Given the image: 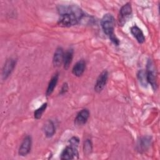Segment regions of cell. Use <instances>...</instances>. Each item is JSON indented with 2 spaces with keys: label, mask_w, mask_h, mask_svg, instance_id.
<instances>
[{
  "label": "cell",
  "mask_w": 160,
  "mask_h": 160,
  "mask_svg": "<svg viewBox=\"0 0 160 160\" xmlns=\"http://www.w3.org/2000/svg\"><path fill=\"white\" fill-rule=\"evenodd\" d=\"M108 78V72L107 71H102L96 79L94 85V91L96 92H101L104 88Z\"/></svg>",
  "instance_id": "obj_7"
},
{
  "label": "cell",
  "mask_w": 160,
  "mask_h": 160,
  "mask_svg": "<svg viewBox=\"0 0 160 160\" xmlns=\"http://www.w3.org/2000/svg\"><path fill=\"white\" fill-rule=\"evenodd\" d=\"M16 64V60L13 58H9L6 60L2 69V78L6 80L12 73Z\"/></svg>",
  "instance_id": "obj_6"
},
{
  "label": "cell",
  "mask_w": 160,
  "mask_h": 160,
  "mask_svg": "<svg viewBox=\"0 0 160 160\" xmlns=\"http://www.w3.org/2000/svg\"><path fill=\"white\" fill-rule=\"evenodd\" d=\"M83 150H84V154H86V155H89L91 153L92 150V142L90 139H86L84 142Z\"/></svg>",
  "instance_id": "obj_19"
},
{
  "label": "cell",
  "mask_w": 160,
  "mask_h": 160,
  "mask_svg": "<svg viewBox=\"0 0 160 160\" xmlns=\"http://www.w3.org/2000/svg\"><path fill=\"white\" fill-rule=\"evenodd\" d=\"M48 106V103L44 102L43 103L41 107H39L38 109H37L34 112V117L36 119H39L41 118L42 114L45 111L46 108Z\"/></svg>",
  "instance_id": "obj_17"
},
{
  "label": "cell",
  "mask_w": 160,
  "mask_h": 160,
  "mask_svg": "<svg viewBox=\"0 0 160 160\" xmlns=\"http://www.w3.org/2000/svg\"><path fill=\"white\" fill-rule=\"evenodd\" d=\"M101 24L104 32L116 46H118L119 44V41L116 36L114 32L115 19L113 16L111 14H104L101 19Z\"/></svg>",
  "instance_id": "obj_2"
},
{
  "label": "cell",
  "mask_w": 160,
  "mask_h": 160,
  "mask_svg": "<svg viewBox=\"0 0 160 160\" xmlns=\"http://www.w3.org/2000/svg\"><path fill=\"white\" fill-rule=\"evenodd\" d=\"M146 72L148 83L150 84L154 91H156L157 89L156 70L153 62L151 59L148 60L147 63V70Z\"/></svg>",
  "instance_id": "obj_4"
},
{
  "label": "cell",
  "mask_w": 160,
  "mask_h": 160,
  "mask_svg": "<svg viewBox=\"0 0 160 160\" xmlns=\"http://www.w3.org/2000/svg\"><path fill=\"white\" fill-rule=\"evenodd\" d=\"M68 90V85L66 82H64L61 88V92H60V94H63L64 93H66Z\"/></svg>",
  "instance_id": "obj_20"
},
{
  "label": "cell",
  "mask_w": 160,
  "mask_h": 160,
  "mask_svg": "<svg viewBox=\"0 0 160 160\" xmlns=\"http://www.w3.org/2000/svg\"><path fill=\"white\" fill-rule=\"evenodd\" d=\"M79 144L78 138L72 137L68 141V145L62 151L61 154V159H78L79 153L78 147Z\"/></svg>",
  "instance_id": "obj_3"
},
{
  "label": "cell",
  "mask_w": 160,
  "mask_h": 160,
  "mask_svg": "<svg viewBox=\"0 0 160 160\" xmlns=\"http://www.w3.org/2000/svg\"><path fill=\"white\" fill-rule=\"evenodd\" d=\"M58 78H59V74L58 73H56L51 78V80H50V81H49V82L48 84L47 89H46V94L47 96H50L52 93V92L54 91V89L56 88V84L58 83Z\"/></svg>",
  "instance_id": "obj_14"
},
{
  "label": "cell",
  "mask_w": 160,
  "mask_h": 160,
  "mask_svg": "<svg viewBox=\"0 0 160 160\" xmlns=\"http://www.w3.org/2000/svg\"><path fill=\"white\" fill-rule=\"evenodd\" d=\"M89 117V111L87 109H83L80 111L75 119H74V124L76 126H82L85 124Z\"/></svg>",
  "instance_id": "obj_9"
},
{
  "label": "cell",
  "mask_w": 160,
  "mask_h": 160,
  "mask_svg": "<svg viewBox=\"0 0 160 160\" xmlns=\"http://www.w3.org/2000/svg\"><path fill=\"white\" fill-rule=\"evenodd\" d=\"M58 11L59 18L58 23L62 27L75 26L84 16V12L77 6H61Z\"/></svg>",
  "instance_id": "obj_1"
},
{
  "label": "cell",
  "mask_w": 160,
  "mask_h": 160,
  "mask_svg": "<svg viewBox=\"0 0 160 160\" xmlns=\"http://www.w3.org/2000/svg\"><path fill=\"white\" fill-rule=\"evenodd\" d=\"M86 68V62L84 60H79L78 61L72 68V74L77 76H81L84 72Z\"/></svg>",
  "instance_id": "obj_12"
},
{
  "label": "cell",
  "mask_w": 160,
  "mask_h": 160,
  "mask_svg": "<svg viewBox=\"0 0 160 160\" xmlns=\"http://www.w3.org/2000/svg\"><path fill=\"white\" fill-rule=\"evenodd\" d=\"M138 78L140 82V84L146 87L148 86V81H147V77H146V71L141 69L138 72Z\"/></svg>",
  "instance_id": "obj_16"
},
{
  "label": "cell",
  "mask_w": 160,
  "mask_h": 160,
  "mask_svg": "<svg viewBox=\"0 0 160 160\" xmlns=\"http://www.w3.org/2000/svg\"><path fill=\"white\" fill-rule=\"evenodd\" d=\"M32 145V139L31 136H27L22 140L20 147L19 148L18 154L21 156H25L28 155L31 149Z\"/></svg>",
  "instance_id": "obj_8"
},
{
  "label": "cell",
  "mask_w": 160,
  "mask_h": 160,
  "mask_svg": "<svg viewBox=\"0 0 160 160\" xmlns=\"http://www.w3.org/2000/svg\"><path fill=\"white\" fill-rule=\"evenodd\" d=\"M64 55V52L62 48L61 47L57 48L54 53L52 58V63L54 67L58 68L63 63Z\"/></svg>",
  "instance_id": "obj_10"
},
{
  "label": "cell",
  "mask_w": 160,
  "mask_h": 160,
  "mask_svg": "<svg viewBox=\"0 0 160 160\" xmlns=\"http://www.w3.org/2000/svg\"><path fill=\"white\" fill-rule=\"evenodd\" d=\"M73 49H69L66 51V52L64 53V60H63V65L64 68L65 69H68L71 64L72 58H73Z\"/></svg>",
  "instance_id": "obj_15"
},
{
  "label": "cell",
  "mask_w": 160,
  "mask_h": 160,
  "mask_svg": "<svg viewBox=\"0 0 160 160\" xmlns=\"http://www.w3.org/2000/svg\"><path fill=\"white\" fill-rule=\"evenodd\" d=\"M131 32L133 36L136 39L138 42L140 44L143 43L145 41L144 35L141 29L137 26H133L131 28Z\"/></svg>",
  "instance_id": "obj_13"
},
{
  "label": "cell",
  "mask_w": 160,
  "mask_h": 160,
  "mask_svg": "<svg viewBox=\"0 0 160 160\" xmlns=\"http://www.w3.org/2000/svg\"><path fill=\"white\" fill-rule=\"evenodd\" d=\"M132 14V7L131 3L128 2L124 4L120 9L119 15V23L123 26Z\"/></svg>",
  "instance_id": "obj_5"
},
{
  "label": "cell",
  "mask_w": 160,
  "mask_h": 160,
  "mask_svg": "<svg viewBox=\"0 0 160 160\" xmlns=\"http://www.w3.org/2000/svg\"><path fill=\"white\" fill-rule=\"evenodd\" d=\"M43 131L47 138L52 137L56 132V128L53 121L51 120L47 121L43 126Z\"/></svg>",
  "instance_id": "obj_11"
},
{
  "label": "cell",
  "mask_w": 160,
  "mask_h": 160,
  "mask_svg": "<svg viewBox=\"0 0 160 160\" xmlns=\"http://www.w3.org/2000/svg\"><path fill=\"white\" fill-rule=\"evenodd\" d=\"M151 144V139L149 137H144L139 141L138 146H139V149L142 151H145Z\"/></svg>",
  "instance_id": "obj_18"
}]
</instances>
